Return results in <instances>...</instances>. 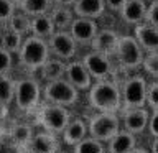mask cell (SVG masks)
<instances>
[{
  "label": "cell",
  "instance_id": "cell-24",
  "mask_svg": "<svg viewBox=\"0 0 158 153\" xmlns=\"http://www.w3.org/2000/svg\"><path fill=\"white\" fill-rule=\"evenodd\" d=\"M17 7H18V12L33 18V17H38V15H46L51 10L53 2L51 0H20Z\"/></svg>",
  "mask_w": 158,
  "mask_h": 153
},
{
  "label": "cell",
  "instance_id": "cell-11",
  "mask_svg": "<svg viewBox=\"0 0 158 153\" xmlns=\"http://www.w3.org/2000/svg\"><path fill=\"white\" fill-rule=\"evenodd\" d=\"M148 117L150 112L145 107H138V109H123L122 117L120 118V125H123V130L130 132L132 135H138L143 133L148 127Z\"/></svg>",
  "mask_w": 158,
  "mask_h": 153
},
{
  "label": "cell",
  "instance_id": "cell-17",
  "mask_svg": "<svg viewBox=\"0 0 158 153\" xmlns=\"http://www.w3.org/2000/svg\"><path fill=\"white\" fill-rule=\"evenodd\" d=\"M117 41H118L117 31H114L110 28H104V30H99L96 33V36L92 38L91 48H92V51L109 56L110 53L115 51Z\"/></svg>",
  "mask_w": 158,
  "mask_h": 153
},
{
  "label": "cell",
  "instance_id": "cell-27",
  "mask_svg": "<svg viewBox=\"0 0 158 153\" xmlns=\"http://www.w3.org/2000/svg\"><path fill=\"white\" fill-rule=\"evenodd\" d=\"M22 41H23V36L10 31V30H7V28H5L3 33L0 35V46H2L5 51H8L12 56L18 53L20 46H22Z\"/></svg>",
  "mask_w": 158,
  "mask_h": 153
},
{
  "label": "cell",
  "instance_id": "cell-21",
  "mask_svg": "<svg viewBox=\"0 0 158 153\" xmlns=\"http://www.w3.org/2000/svg\"><path fill=\"white\" fill-rule=\"evenodd\" d=\"M64 71H66V63L58 58H49L46 63L40 68V77L44 82L58 81V79L64 77Z\"/></svg>",
  "mask_w": 158,
  "mask_h": 153
},
{
  "label": "cell",
  "instance_id": "cell-16",
  "mask_svg": "<svg viewBox=\"0 0 158 153\" xmlns=\"http://www.w3.org/2000/svg\"><path fill=\"white\" fill-rule=\"evenodd\" d=\"M71 10L76 18L97 20L106 12V3L104 0H76Z\"/></svg>",
  "mask_w": 158,
  "mask_h": 153
},
{
  "label": "cell",
  "instance_id": "cell-37",
  "mask_svg": "<svg viewBox=\"0 0 158 153\" xmlns=\"http://www.w3.org/2000/svg\"><path fill=\"white\" fill-rule=\"evenodd\" d=\"M51 2H53L54 7H68V8H71L76 0H51Z\"/></svg>",
  "mask_w": 158,
  "mask_h": 153
},
{
  "label": "cell",
  "instance_id": "cell-22",
  "mask_svg": "<svg viewBox=\"0 0 158 153\" xmlns=\"http://www.w3.org/2000/svg\"><path fill=\"white\" fill-rule=\"evenodd\" d=\"M56 31L54 30V25L49 18V15H38V17H33L30 20V35L41 39L49 38L51 35Z\"/></svg>",
  "mask_w": 158,
  "mask_h": 153
},
{
  "label": "cell",
  "instance_id": "cell-9",
  "mask_svg": "<svg viewBox=\"0 0 158 153\" xmlns=\"http://www.w3.org/2000/svg\"><path fill=\"white\" fill-rule=\"evenodd\" d=\"M46 43L49 48V54H53V58H58L64 63L73 61L77 54V44L69 35V31H54Z\"/></svg>",
  "mask_w": 158,
  "mask_h": 153
},
{
  "label": "cell",
  "instance_id": "cell-15",
  "mask_svg": "<svg viewBox=\"0 0 158 153\" xmlns=\"http://www.w3.org/2000/svg\"><path fill=\"white\" fill-rule=\"evenodd\" d=\"M133 38L137 39V43L142 48V51H147V53L158 51V30L150 27L148 23L143 22L140 25H135Z\"/></svg>",
  "mask_w": 158,
  "mask_h": 153
},
{
  "label": "cell",
  "instance_id": "cell-26",
  "mask_svg": "<svg viewBox=\"0 0 158 153\" xmlns=\"http://www.w3.org/2000/svg\"><path fill=\"white\" fill-rule=\"evenodd\" d=\"M33 128L31 125H28V123H17V125H13L12 132H10V137H12V140L15 145L25 148L27 147V143L31 140L33 137Z\"/></svg>",
  "mask_w": 158,
  "mask_h": 153
},
{
  "label": "cell",
  "instance_id": "cell-10",
  "mask_svg": "<svg viewBox=\"0 0 158 153\" xmlns=\"http://www.w3.org/2000/svg\"><path fill=\"white\" fill-rule=\"evenodd\" d=\"M81 63L89 72L91 79H96V81H106L112 74V64L109 61V56H106V54L91 51L82 58Z\"/></svg>",
  "mask_w": 158,
  "mask_h": 153
},
{
  "label": "cell",
  "instance_id": "cell-31",
  "mask_svg": "<svg viewBox=\"0 0 158 153\" xmlns=\"http://www.w3.org/2000/svg\"><path fill=\"white\" fill-rule=\"evenodd\" d=\"M13 68V56L0 46V76H7Z\"/></svg>",
  "mask_w": 158,
  "mask_h": 153
},
{
  "label": "cell",
  "instance_id": "cell-12",
  "mask_svg": "<svg viewBox=\"0 0 158 153\" xmlns=\"http://www.w3.org/2000/svg\"><path fill=\"white\" fill-rule=\"evenodd\" d=\"M69 35L73 36V39L81 44H91L92 38L96 36V33L99 31V25L96 20H87V18H74L71 27H69Z\"/></svg>",
  "mask_w": 158,
  "mask_h": 153
},
{
  "label": "cell",
  "instance_id": "cell-4",
  "mask_svg": "<svg viewBox=\"0 0 158 153\" xmlns=\"http://www.w3.org/2000/svg\"><path fill=\"white\" fill-rule=\"evenodd\" d=\"M13 102L18 110L33 112L41 104V86L33 77H22L15 81Z\"/></svg>",
  "mask_w": 158,
  "mask_h": 153
},
{
  "label": "cell",
  "instance_id": "cell-5",
  "mask_svg": "<svg viewBox=\"0 0 158 153\" xmlns=\"http://www.w3.org/2000/svg\"><path fill=\"white\" fill-rule=\"evenodd\" d=\"M87 133L94 140L107 143L110 138H114L118 132L122 130L120 118L117 114H109V112H97L87 120Z\"/></svg>",
  "mask_w": 158,
  "mask_h": 153
},
{
  "label": "cell",
  "instance_id": "cell-42",
  "mask_svg": "<svg viewBox=\"0 0 158 153\" xmlns=\"http://www.w3.org/2000/svg\"><path fill=\"white\" fill-rule=\"evenodd\" d=\"M10 2H13V3H15V5H17V3H18V2H20V0H10Z\"/></svg>",
  "mask_w": 158,
  "mask_h": 153
},
{
  "label": "cell",
  "instance_id": "cell-25",
  "mask_svg": "<svg viewBox=\"0 0 158 153\" xmlns=\"http://www.w3.org/2000/svg\"><path fill=\"white\" fill-rule=\"evenodd\" d=\"M30 17H27L25 13L22 12H15L12 17L8 18V22L5 23L7 25V30H10V31L17 33L20 35V36H28L30 35Z\"/></svg>",
  "mask_w": 158,
  "mask_h": 153
},
{
  "label": "cell",
  "instance_id": "cell-41",
  "mask_svg": "<svg viewBox=\"0 0 158 153\" xmlns=\"http://www.w3.org/2000/svg\"><path fill=\"white\" fill-rule=\"evenodd\" d=\"M56 153H69V151H64V150H58Z\"/></svg>",
  "mask_w": 158,
  "mask_h": 153
},
{
  "label": "cell",
  "instance_id": "cell-8",
  "mask_svg": "<svg viewBox=\"0 0 158 153\" xmlns=\"http://www.w3.org/2000/svg\"><path fill=\"white\" fill-rule=\"evenodd\" d=\"M147 81L140 74L130 76L123 81V86L120 89L122 97V109H138L145 107L147 102Z\"/></svg>",
  "mask_w": 158,
  "mask_h": 153
},
{
  "label": "cell",
  "instance_id": "cell-35",
  "mask_svg": "<svg viewBox=\"0 0 158 153\" xmlns=\"http://www.w3.org/2000/svg\"><path fill=\"white\" fill-rule=\"evenodd\" d=\"M148 132L153 138H158V109L156 110L150 112V117H148Z\"/></svg>",
  "mask_w": 158,
  "mask_h": 153
},
{
  "label": "cell",
  "instance_id": "cell-29",
  "mask_svg": "<svg viewBox=\"0 0 158 153\" xmlns=\"http://www.w3.org/2000/svg\"><path fill=\"white\" fill-rule=\"evenodd\" d=\"M13 89L15 81H12L8 76H0V104L7 107L13 101Z\"/></svg>",
  "mask_w": 158,
  "mask_h": 153
},
{
  "label": "cell",
  "instance_id": "cell-32",
  "mask_svg": "<svg viewBox=\"0 0 158 153\" xmlns=\"http://www.w3.org/2000/svg\"><path fill=\"white\" fill-rule=\"evenodd\" d=\"M145 105H148L152 110L158 109V82H152L147 86V102Z\"/></svg>",
  "mask_w": 158,
  "mask_h": 153
},
{
  "label": "cell",
  "instance_id": "cell-19",
  "mask_svg": "<svg viewBox=\"0 0 158 153\" xmlns=\"http://www.w3.org/2000/svg\"><path fill=\"white\" fill-rule=\"evenodd\" d=\"M63 135V142L69 147H74L77 145L81 140L87 137V125H86V120L81 117H76V118H71V122L68 123V127L64 128V132L61 133Z\"/></svg>",
  "mask_w": 158,
  "mask_h": 153
},
{
  "label": "cell",
  "instance_id": "cell-33",
  "mask_svg": "<svg viewBox=\"0 0 158 153\" xmlns=\"http://www.w3.org/2000/svg\"><path fill=\"white\" fill-rule=\"evenodd\" d=\"M145 23L158 30V0H153L150 5H147L145 13Z\"/></svg>",
  "mask_w": 158,
  "mask_h": 153
},
{
  "label": "cell",
  "instance_id": "cell-40",
  "mask_svg": "<svg viewBox=\"0 0 158 153\" xmlns=\"http://www.w3.org/2000/svg\"><path fill=\"white\" fill-rule=\"evenodd\" d=\"M5 114H7V107H5V105H2V104H0V117H3Z\"/></svg>",
  "mask_w": 158,
  "mask_h": 153
},
{
  "label": "cell",
  "instance_id": "cell-30",
  "mask_svg": "<svg viewBox=\"0 0 158 153\" xmlns=\"http://www.w3.org/2000/svg\"><path fill=\"white\" fill-rule=\"evenodd\" d=\"M142 68L145 69L147 74H150L153 77H158V51L147 53L145 56H143Z\"/></svg>",
  "mask_w": 158,
  "mask_h": 153
},
{
  "label": "cell",
  "instance_id": "cell-3",
  "mask_svg": "<svg viewBox=\"0 0 158 153\" xmlns=\"http://www.w3.org/2000/svg\"><path fill=\"white\" fill-rule=\"evenodd\" d=\"M36 123L43 128V132L59 135L64 132L68 123L71 122V112L66 107L61 105H53L48 102H41L36 107Z\"/></svg>",
  "mask_w": 158,
  "mask_h": 153
},
{
  "label": "cell",
  "instance_id": "cell-7",
  "mask_svg": "<svg viewBox=\"0 0 158 153\" xmlns=\"http://www.w3.org/2000/svg\"><path fill=\"white\" fill-rule=\"evenodd\" d=\"M118 64L125 69V71H133V69L142 68V61H143V51L138 46L137 39L133 38V35H123L118 36L115 51Z\"/></svg>",
  "mask_w": 158,
  "mask_h": 153
},
{
  "label": "cell",
  "instance_id": "cell-36",
  "mask_svg": "<svg viewBox=\"0 0 158 153\" xmlns=\"http://www.w3.org/2000/svg\"><path fill=\"white\" fill-rule=\"evenodd\" d=\"M127 0H104V3H106V8L112 10V12H120L122 7L125 5Z\"/></svg>",
  "mask_w": 158,
  "mask_h": 153
},
{
  "label": "cell",
  "instance_id": "cell-38",
  "mask_svg": "<svg viewBox=\"0 0 158 153\" xmlns=\"http://www.w3.org/2000/svg\"><path fill=\"white\" fill-rule=\"evenodd\" d=\"M150 148H152V153H158V138H153Z\"/></svg>",
  "mask_w": 158,
  "mask_h": 153
},
{
  "label": "cell",
  "instance_id": "cell-34",
  "mask_svg": "<svg viewBox=\"0 0 158 153\" xmlns=\"http://www.w3.org/2000/svg\"><path fill=\"white\" fill-rule=\"evenodd\" d=\"M17 12V5L10 0H0V23H7L8 18Z\"/></svg>",
  "mask_w": 158,
  "mask_h": 153
},
{
  "label": "cell",
  "instance_id": "cell-39",
  "mask_svg": "<svg viewBox=\"0 0 158 153\" xmlns=\"http://www.w3.org/2000/svg\"><path fill=\"white\" fill-rule=\"evenodd\" d=\"M130 153H150V151L145 150V148H138V147H135V148H133V150H132Z\"/></svg>",
  "mask_w": 158,
  "mask_h": 153
},
{
  "label": "cell",
  "instance_id": "cell-14",
  "mask_svg": "<svg viewBox=\"0 0 158 153\" xmlns=\"http://www.w3.org/2000/svg\"><path fill=\"white\" fill-rule=\"evenodd\" d=\"M59 150V142L56 135L48 132L33 133L31 140L25 147V153H56Z\"/></svg>",
  "mask_w": 158,
  "mask_h": 153
},
{
  "label": "cell",
  "instance_id": "cell-18",
  "mask_svg": "<svg viewBox=\"0 0 158 153\" xmlns=\"http://www.w3.org/2000/svg\"><path fill=\"white\" fill-rule=\"evenodd\" d=\"M118 13H120V17L125 23L140 25L145 22L147 3H145V0H127Z\"/></svg>",
  "mask_w": 158,
  "mask_h": 153
},
{
  "label": "cell",
  "instance_id": "cell-20",
  "mask_svg": "<svg viewBox=\"0 0 158 153\" xmlns=\"http://www.w3.org/2000/svg\"><path fill=\"white\" fill-rule=\"evenodd\" d=\"M137 147V138L130 132L120 130L114 138L107 142L106 150L109 153H130Z\"/></svg>",
  "mask_w": 158,
  "mask_h": 153
},
{
  "label": "cell",
  "instance_id": "cell-28",
  "mask_svg": "<svg viewBox=\"0 0 158 153\" xmlns=\"http://www.w3.org/2000/svg\"><path fill=\"white\" fill-rule=\"evenodd\" d=\"M74 150L73 153H106V147H104V143L94 140L91 137H86L84 140H81L77 143V145L73 147Z\"/></svg>",
  "mask_w": 158,
  "mask_h": 153
},
{
  "label": "cell",
  "instance_id": "cell-6",
  "mask_svg": "<svg viewBox=\"0 0 158 153\" xmlns=\"http://www.w3.org/2000/svg\"><path fill=\"white\" fill-rule=\"evenodd\" d=\"M41 99L43 102L53 104V105H61V107H71L77 102L79 91L74 89L66 79H58V81L44 82L41 87Z\"/></svg>",
  "mask_w": 158,
  "mask_h": 153
},
{
  "label": "cell",
  "instance_id": "cell-2",
  "mask_svg": "<svg viewBox=\"0 0 158 153\" xmlns=\"http://www.w3.org/2000/svg\"><path fill=\"white\" fill-rule=\"evenodd\" d=\"M17 54H18L20 66L30 72L40 71V68L51 58L46 39L31 36V35L23 38L22 46H20Z\"/></svg>",
  "mask_w": 158,
  "mask_h": 153
},
{
  "label": "cell",
  "instance_id": "cell-23",
  "mask_svg": "<svg viewBox=\"0 0 158 153\" xmlns=\"http://www.w3.org/2000/svg\"><path fill=\"white\" fill-rule=\"evenodd\" d=\"M48 15H49V18H51L56 31H68L69 27H71V23H73V20L76 18L71 8H68V7H54V5L48 12Z\"/></svg>",
  "mask_w": 158,
  "mask_h": 153
},
{
  "label": "cell",
  "instance_id": "cell-1",
  "mask_svg": "<svg viewBox=\"0 0 158 153\" xmlns=\"http://www.w3.org/2000/svg\"><path fill=\"white\" fill-rule=\"evenodd\" d=\"M89 105L96 109L97 112H109L117 114L122 109V97L120 89L114 81L106 79V81H96L89 87L87 92Z\"/></svg>",
  "mask_w": 158,
  "mask_h": 153
},
{
  "label": "cell",
  "instance_id": "cell-13",
  "mask_svg": "<svg viewBox=\"0 0 158 153\" xmlns=\"http://www.w3.org/2000/svg\"><path fill=\"white\" fill-rule=\"evenodd\" d=\"M64 79L71 84L77 91H89V87L92 86V79L86 71V68L82 66L81 61H73L66 63V71H64Z\"/></svg>",
  "mask_w": 158,
  "mask_h": 153
}]
</instances>
